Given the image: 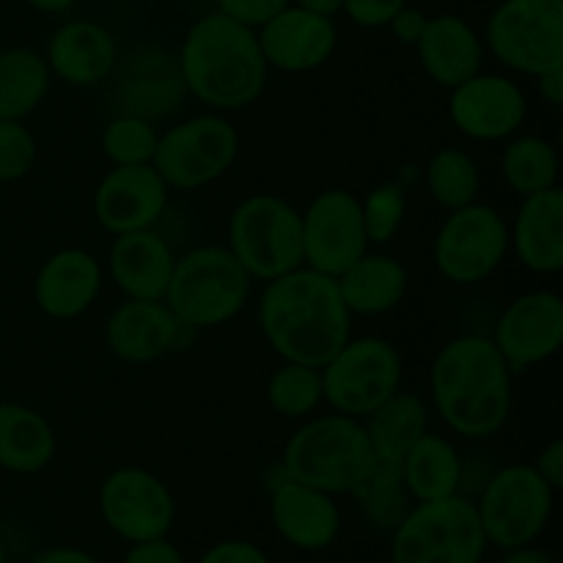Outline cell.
<instances>
[{"label":"cell","instance_id":"obj_47","mask_svg":"<svg viewBox=\"0 0 563 563\" xmlns=\"http://www.w3.org/2000/svg\"><path fill=\"white\" fill-rule=\"evenodd\" d=\"M291 3L300 5V9L317 11V14L324 16H333L341 11V0H291Z\"/></svg>","mask_w":563,"mask_h":563},{"label":"cell","instance_id":"obj_27","mask_svg":"<svg viewBox=\"0 0 563 563\" xmlns=\"http://www.w3.org/2000/svg\"><path fill=\"white\" fill-rule=\"evenodd\" d=\"M58 440L42 412L14 401H0V467L33 476L53 462Z\"/></svg>","mask_w":563,"mask_h":563},{"label":"cell","instance_id":"obj_28","mask_svg":"<svg viewBox=\"0 0 563 563\" xmlns=\"http://www.w3.org/2000/svg\"><path fill=\"white\" fill-rule=\"evenodd\" d=\"M401 478L410 498L423 504V500L451 498L460 493L465 467L451 440L427 432L401 456Z\"/></svg>","mask_w":563,"mask_h":563},{"label":"cell","instance_id":"obj_11","mask_svg":"<svg viewBox=\"0 0 563 563\" xmlns=\"http://www.w3.org/2000/svg\"><path fill=\"white\" fill-rule=\"evenodd\" d=\"M240 154V132L223 115H192L157 141L154 170L168 190H198L220 179Z\"/></svg>","mask_w":563,"mask_h":563},{"label":"cell","instance_id":"obj_25","mask_svg":"<svg viewBox=\"0 0 563 563\" xmlns=\"http://www.w3.org/2000/svg\"><path fill=\"white\" fill-rule=\"evenodd\" d=\"M418 60L438 86L456 88L482 71L484 44L471 22L456 14L429 16L418 38Z\"/></svg>","mask_w":563,"mask_h":563},{"label":"cell","instance_id":"obj_35","mask_svg":"<svg viewBox=\"0 0 563 563\" xmlns=\"http://www.w3.org/2000/svg\"><path fill=\"white\" fill-rule=\"evenodd\" d=\"M157 130L141 115L121 113L104 126L102 152L113 165H148L157 152Z\"/></svg>","mask_w":563,"mask_h":563},{"label":"cell","instance_id":"obj_9","mask_svg":"<svg viewBox=\"0 0 563 563\" xmlns=\"http://www.w3.org/2000/svg\"><path fill=\"white\" fill-rule=\"evenodd\" d=\"M553 495L533 465H509L489 476L476 500L487 544L515 550L537 542L553 515Z\"/></svg>","mask_w":563,"mask_h":563},{"label":"cell","instance_id":"obj_4","mask_svg":"<svg viewBox=\"0 0 563 563\" xmlns=\"http://www.w3.org/2000/svg\"><path fill=\"white\" fill-rule=\"evenodd\" d=\"M372 465L374 451L366 427L361 418L341 412L302 423L289 438L280 460L286 478L328 495H350Z\"/></svg>","mask_w":563,"mask_h":563},{"label":"cell","instance_id":"obj_45","mask_svg":"<svg viewBox=\"0 0 563 563\" xmlns=\"http://www.w3.org/2000/svg\"><path fill=\"white\" fill-rule=\"evenodd\" d=\"M31 563H102V561L80 548H53L38 553Z\"/></svg>","mask_w":563,"mask_h":563},{"label":"cell","instance_id":"obj_5","mask_svg":"<svg viewBox=\"0 0 563 563\" xmlns=\"http://www.w3.org/2000/svg\"><path fill=\"white\" fill-rule=\"evenodd\" d=\"M251 286L229 247L203 245L176 258L163 302L179 322L207 330L231 322L251 300Z\"/></svg>","mask_w":563,"mask_h":563},{"label":"cell","instance_id":"obj_21","mask_svg":"<svg viewBox=\"0 0 563 563\" xmlns=\"http://www.w3.org/2000/svg\"><path fill=\"white\" fill-rule=\"evenodd\" d=\"M176 256L154 229L119 234L110 245V278L126 300H165Z\"/></svg>","mask_w":563,"mask_h":563},{"label":"cell","instance_id":"obj_49","mask_svg":"<svg viewBox=\"0 0 563 563\" xmlns=\"http://www.w3.org/2000/svg\"><path fill=\"white\" fill-rule=\"evenodd\" d=\"M0 563H5V548H3V542H0Z\"/></svg>","mask_w":563,"mask_h":563},{"label":"cell","instance_id":"obj_34","mask_svg":"<svg viewBox=\"0 0 563 563\" xmlns=\"http://www.w3.org/2000/svg\"><path fill=\"white\" fill-rule=\"evenodd\" d=\"M324 401L322 368L284 361L267 379V405L284 418H308Z\"/></svg>","mask_w":563,"mask_h":563},{"label":"cell","instance_id":"obj_29","mask_svg":"<svg viewBox=\"0 0 563 563\" xmlns=\"http://www.w3.org/2000/svg\"><path fill=\"white\" fill-rule=\"evenodd\" d=\"M366 434L377 460L399 462L429 432V410L416 394L396 390L377 410L368 412Z\"/></svg>","mask_w":563,"mask_h":563},{"label":"cell","instance_id":"obj_24","mask_svg":"<svg viewBox=\"0 0 563 563\" xmlns=\"http://www.w3.org/2000/svg\"><path fill=\"white\" fill-rule=\"evenodd\" d=\"M509 245L531 273L553 275L563 267V190L533 192L522 198Z\"/></svg>","mask_w":563,"mask_h":563},{"label":"cell","instance_id":"obj_30","mask_svg":"<svg viewBox=\"0 0 563 563\" xmlns=\"http://www.w3.org/2000/svg\"><path fill=\"white\" fill-rule=\"evenodd\" d=\"M49 88V66L36 49H0V121H22L42 104Z\"/></svg>","mask_w":563,"mask_h":563},{"label":"cell","instance_id":"obj_10","mask_svg":"<svg viewBox=\"0 0 563 563\" xmlns=\"http://www.w3.org/2000/svg\"><path fill=\"white\" fill-rule=\"evenodd\" d=\"M401 385V355L388 339H350L322 366L324 401L335 412L366 418Z\"/></svg>","mask_w":563,"mask_h":563},{"label":"cell","instance_id":"obj_3","mask_svg":"<svg viewBox=\"0 0 563 563\" xmlns=\"http://www.w3.org/2000/svg\"><path fill=\"white\" fill-rule=\"evenodd\" d=\"M176 64L185 91L214 110L247 108L267 86L269 66L256 31L220 11L192 22Z\"/></svg>","mask_w":563,"mask_h":563},{"label":"cell","instance_id":"obj_33","mask_svg":"<svg viewBox=\"0 0 563 563\" xmlns=\"http://www.w3.org/2000/svg\"><path fill=\"white\" fill-rule=\"evenodd\" d=\"M478 185H482V176H478L476 159L462 148H440L429 159L427 187L445 212H454V209L476 201Z\"/></svg>","mask_w":563,"mask_h":563},{"label":"cell","instance_id":"obj_22","mask_svg":"<svg viewBox=\"0 0 563 563\" xmlns=\"http://www.w3.org/2000/svg\"><path fill=\"white\" fill-rule=\"evenodd\" d=\"M119 49L110 31L91 20L64 22L49 36L47 66L49 75L64 80L66 86H97L113 71Z\"/></svg>","mask_w":563,"mask_h":563},{"label":"cell","instance_id":"obj_43","mask_svg":"<svg viewBox=\"0 0 563 563\" xmlns=\"http://www.w3.org/2000/svg\"><path fill=\"white\" fill-rule=\"evenodd\" d=\"M533 467H537L539 476L550 484V489H553V493L563 489V440L561 438L550 440V443L539 451Z\"/></svg>","mask_w":563,"mask_h":563},{"label":"cell","instance_id":"obj_8","mask_svg":"<svg viewBox=\"0 0 563 563\" xmlns=\"http://www.w3.org/2000/svg\"><path fill=\"white\" fill-rule=\"evenodd\" d=\"M489 53L509 69L539 77L563 66V0H504L484 31Z\"/></svg>","mask_w":563,"mask_h":563},{"label":"cell","instance_id":"obj_26","mask_svg":"<svg viewBox=\"0 0 563 563\" xmlns=\"http://www.w3.org/2000/svg\"><path fill=\"white\" fill-rule=\"evenodd\" d=\"M339 291L350 313L361 317H379L388 313L405 300L407 295V269L385 253H363L352 267L339 275Z\"/></svg>","mask_w":563,"mask_h":563},{"label":"cell","instance_id":"obj_41","mask_svg":"<svg viewBox=\"0 0 563 563\" xmlns=\"http://www.w3.org/2000/svg\"><path fill=\"white\" fill-rule=\"evenodd\" d=\"M121 563H185V555L168 537H159L132 544Z\"/></svg>","mask_w":563,"mask_h":563},{"label":"cell","instance_id":"obj_36","mask_svg":"<svg viewBox=\"0 0 563 563\" xmlns=\"http://www.w3.org/2000/svg\"><path fill=\"white\" fill-rule=\"evenodd\" d=\"M363 207V229H366V240L385 245L388 240H394L396 231L405 223L407 212V198L401 192V187L396 185H383L377 190L368 192L366 201H361Z\"/></svg>","mask_w":563,"mask_h":563},{"label":"cell","instance_id":"obj_13","mask_svg":"<svg viewBox=\"0 0 563 563\" xmlns=\"http://www.w3.org/2000/svg\"><path fill=\"white\" fill-rule=\"evenodd\" d=\"M99 511L110 531L124 542L168 537L176 504L168 484L146 467H119L99 487Z\"/></svg>","mask_w":563,"mask_h":563},{"label":"cell","instance_id":"obj_17","mask_svg":"<svg viewBox=\"0 0 563 563\" xmlns=\"http://www.w3.org/2000/svg\"><path fill=\"white\" fill-rule=\"evenodd\" d=\"M258 47L269 69L302 75L328 64L339 44L333 16L289 3L256 31Z\"/></svg>","mask_w":563,"mask_h":563},{"label":"cell","instance_id":"obj_44","mask_svg":"<svg viewBox=\"0 0 563 563\" xmlns=\"http://www.w3.org/2000/svg\"><path fill=\"white\" fill-rule=\"evenodd\" d=\"M537 82H539V93H542V99L550 104V108L555 110L563 108V66L561 69L539 75Z\"/></svg>","mask_w":563,"mask_h":563},{"label":"cell","instance_id":"obj_12","mask_svg":"<svg viewBox=\"0 0 563 563\" xmlns=\"http://www.w3.org/2000/svg\"><path fill=\"white\" fill-rule=\"evenodd\" d=\"M509 251V225L489 203H467L449 212L434 236V267L456 286L487 280Z\"/></svg>","mask_w":563,"mask_h":563},{"label":"cell","instance_id":"obj_38","mask_svg":"<svg viewBox=\"0 0 563 563\" xmlns=\"http://www.w3.org/2000/svg\"><path fill=\"white\" fill-rule=\"evenodd\" d=\"M289 3L291 0H218V11L231 16V20L242 22V25L253 27V31H258L264 22L273 20Z\"/></svg>","mask_w":563,"mask_h":563},{"label":"cell","instance_id":"obj_16","mask_svg":"<svg viewBox=\"0 0 563 563\" xmlns=\"http://www.w3.org/2000/svg\"><path fill=\"white\" fill-rule=\"evenodd\" d=\"M451 121L473 141H504L522 126L528 99L515 80L504 75H473L451 88Z\"/></svg>","mask_w":563,"mask_h":563},{"label":"cell","instance_id":"obj_1","mask_svg":"<svg viewBox=\"0 0 563 563\" xmlns=\"http://www.w3.org/2000/svg\"><path fill=\"white\" fill-rule=\"evenodd\" d=\"M258 324L275 355L322 368L350 341L352 313L339 280L302 264L267 280L258 297Z\"/></svg>","mask_w":563,"mask_h":563},{"label":"cell","instance_id":"obj_7","mask_svg":"<svg viewBox=\"0 0 563 563\" xmlns=\"http://www.w3.org/2000/svg\"><path fill=\"white\" fill-rule=\"evenodd\" d=\"M229 251L256 280H275L302 267L300 212L269 192L245 198L231 212Z\"/></svg>","mask_w":563,"mask_h":563},{"label":"cell","instance_id":"obj_20","mask_svg":"<svg viewBox=\"0 0 563 563\" xmlns=\"http://www.w3.org/2000/svg\"><path fill=\"white\" fill-rule=\"evenodd\" d=\"M102 289V267L80 247H64L42 264L33 284L36 306L49 319H77L97 302Z\"/></svg>","mask_w":563,"mask_h":563},{"label":"cell","instance_id":"obj_48","mask_svg":"<svg viewBox=\"0 0 563 563\" xmlns=\"http://www.w3.org/2000/svg\"><path fill=\"white\" fill-rule=\"evenodd\" d=\"M31 9L36 11H44V14H64V11H69L71 5L77 3V0H25Z\"/></svg>","mask_w":563,"mask_h":563},{"label":"cell","instance_id":"obj_14","mask_svg":"<svg viewBox=\"0 0 563 563\" xmlns=\"http://www.w3.org/2000/svg\"><path fill=\"white\" fill-rule=\"evenodd\" d=\"M302 220V264L339 278L366 253L361 198L350 190H324L308 203Z\"/></svg>","mask_w":563,"mask_h":563},{"label":"cell","instance_id":"obj_32","mask_svg":"<svg viewBox=\"0 0 563 563\" xmlns=\"http://www.w3.org/2000/svg\"><path fill=\"white\" fill-rule=\"evenodd\" d=\"M559 148L539 135L515 137L500 157L506 185L522 198L559 187Z\"/></svg>","mask_w":563,"mask_h":563},{"label":"cell","instance_id":"obj_19","mask_svg":"<svg viewBox=\"0 0 563 563\" xmlns=\"http://www.w3.org/2000/svg\"><path fill=\"white\" fill-rule=\"evenodd\" d=\"M269 517L280 539L306 553L330 548L341 533V511L333 495L286 476L269 489Z\"/></svg>","mask_w":563,"mask_h":563},{"label":"cell","instance_id":"obj_2","mask_svg":"<svg viewBox=\"0 0 563 563\" xmlns=\"http://www.w3.org/2000/svg\"><path fill=\"white\" fill-rule=\"evenodd\" d=\"M434 410L454 434L493 438L511 412V368L493 339L460 335L432 363Z\"/></svg>","mask_w":563,"mask_h":563},{"label":"cell","instance_id":"obj_42","mask_svg":"<svg viewBox=\"0 0 563 563\" xmlns=\"http://www.w3.org/2000/svg\"><path fill=\"white\" fill-rule=\"evenodd\" d=\"M427 22H429V16L423 14L421 9H416V5L407 3L396 11L394 20L388 22V27L401 44H412V47H416L418 38H421V33L427 31Z\"/></svg>","mask_w":563,"mask_h":563},{"label":"cell","instance_id":"obj_46","mask_svg":"<svg viewBox=\"0 0 563 563\" xmlns=\"http://www.w3.org/2000/svg\"><path fill=\"white\" fill-rule=\"evenodd\" d=\"M498 563H555L550 559L544 550H537L531 548V544H526V548H515V550H504V559Z\"/></svg>","mask_w":563,"mask_h":563},{"label":"cell","instance_id":"obj_39","mask_svg":"<svg viewBox=\"0 0 563 563\" xmlns=\"http://www.w3.org/2000/svg\"><path fill=\"white\" fill-rule=\"evenodd\" d=\"M407 0H341V11L361 27H385Z\"/></svg>","mask_w":563,"mask_h":563},{"label":"cell","instance_id":"obj_6","mask_svg":"<svg viewBox=\"0 0 563 563\" xmlns=\"http://www.w3.org/2000/svg\"><path fill=\"white\" fill-rule=\"evenodd\" d=\"M487 548L476 504L456 493L412 506L390 539V559L394 563H482Z\"/></svg>","mask_w":563,"mask_h":563},{"label":"cell","instance_id":"obj_31","mask_svg":"<svg viewBox=\"0 0 563 563\" xmlns=\"http://www.w3.org/2000/svg\"><path fill=\"white\" fill-rule=\"evenodd\" d=\"M350 495L361 506L363 517L377 531L394 533L407 517V511L412 509V498L405 487V478H401V465L399 462L377 460V456H374V465L352 487Z\"/></svg>","mask_w":563,"mask_h":563},{"label":"cell","instance_id":"obj_18","mask_svg":"<svg viewBox=\"0 0 563 563\" xmlns=\"http://www.w3.org/2000/svg\"><path fill=\"white\" fill-rule=\"evenodd\" d=\"M168 207V185L154 165H115L93 192V214L113 236L152 229Z\"/></svg>","mask_w":563,"mask_h":563},{"label":"cell","instance_id":"obj_37","mask_svg":"<svg viewBox=\"0 0 563 563\" xmlns=\"http://www.w3.org/2000/svg\"><path fill=\"white\" fill-rule=\"evenodd\" d=\"M36 165V137L22 121H0V181H20Z\"/></svg>","mask_w":563,"mask_h":563},{"label":"cell","instance_id":"obj_15","mask_svg":"<svg viewBox=\"0 0 563 563\" xmlns=\"http://www.w3.org/2000/svg\"><path fill=\"white\" fill-rule=\"evenodd\" d=\"M493 344L511 374L550 361L563 344V300L548 289L517 297L500 313Z\"/></svg>","mask_w":563,"mask_h":563},{"label":"cell","instance_id":"obj_40","mask_svg":"<svg viewBox=\"0 0 563 563\" xmlns=\"http://www.w3.org/2000/svg\"><path fill=\"white\" fill-rule=\"evenodd\" d=\"M198 563H273L262 548L245 539H225V542L212 544Z\"/></svg>","mask_w":563,"mask_h":563},{"label":"cell","instance_id":"obj_23","mask_svg":"<svg viewBox=\"0 0 563 563\" xmlns=\"http://www.w3.org/2000/svg\"><path fill=\"white\" fill-rule=\"evenodd\" d=\"M179 319L163 300H126L110 313L104 339L124 363H152L176 350Z\"/></svg>","mask_w":563,"mask_h":563}]
</instances>
